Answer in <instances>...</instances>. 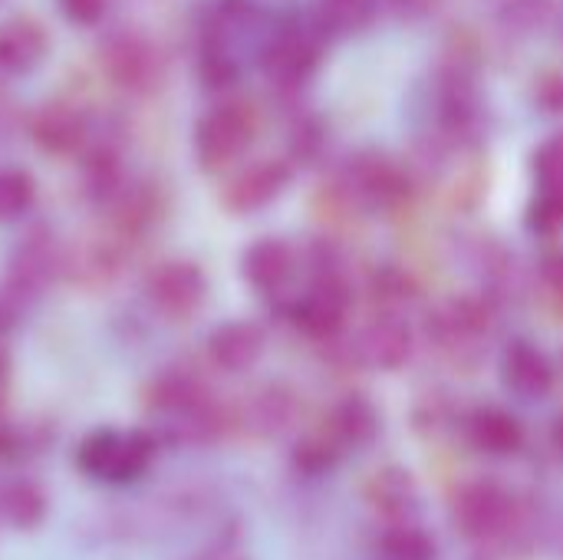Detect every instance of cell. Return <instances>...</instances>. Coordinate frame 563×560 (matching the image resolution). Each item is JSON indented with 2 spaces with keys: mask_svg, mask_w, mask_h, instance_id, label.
Listing matches in <instances>:
<instances>
[{
  "mask_svg": "<svg viewBox=\"0 0 563 560\" xmlns=\"http://www.w3.org/2000/svg\"><path fill=\"white\" fill-rule=\"evenodd\" d=\"M158 439L145 429L119 432V429H96L76 449V465L106 485H129L142 479L155 459Z\"/></svg>",
  "mask_w": 563,
  "mask_h": 560,
  "instance_id": "1",
  "label": "cell"
},
{
  "mask_svg": "<svg viewBox=\"0 0 563 560\" xmlns=\"http://www.w3.org/2000/svg\"><path fill=\"white\" fill-rule=\"evenodd\" d=\"M257 129V116L247 102H221L198 119L195 152L205 172H221L238 162Z\"/></svg>",
  "mask_w": 563,
  "mask_h": 560,
  "instance_id": "2",
  "label": "cell"
},
{
  "mask_svg": "<svg viewBox=\"0 0 563 560\" xmlns=\"http://www.w3.org/2000/svg\"><path fill=\"white\" fill-rule=\"evenodd\" d=\"M63 267V254H59V241L53 234V228L46 224H33L13 248L10 264H7V287L0 294V304L7 310H13L23 297H36Z\"/></svg>",
  "mask_w": 563,
  "mask_h": 560,
  "instance_id": "3",
  "label": "cell"
},
{
  "mask_svg": "<svg viewBox=\"0 0 563 560\" xmlns=\"http://www.w3.org/2000/svg\"><path fill=\"white\" fill-rule=\"evenodd\" d=\"M99 63L106 76L129 92H152L162 83V53L142 33H112L99 50Z\"/></svg>",
  "mask_w": 563,
  "mask_h": 560,
  "instance_id": "4",
  "label": "cell"
},
{
  "mask_svg": "<svg viewBox=\"0 0 563 560\" xmlns=\"http://www.w3.org/2000/svg\"><path fill=\"white\" fill-rule=\"evenodd\" d=\"M515 498L498 482H472L455 498V525L472 541H495L515 525Z\"/></svg>",
  "mask_w": 563,
  "mask_h": 560,
  "instance_id": "5",
  "label": "cell"
},
{
  "mask_svg": "<svg viewBox=\"0 0 563 560\" xmlns=\"http://www.w3.org/2000/svg\"><path fill=\"white\" fill-rule=\"evenodd\" d=\"M148 304L168 320H188L208 297V281L195 261H165L145 277Z\"/></svg>",
  "mask_w": 563,
  "mask_h": 560,
  "instance_id": "6",
  "label": "cell"
},
{
  "mask_svg": "<svg viewBox=\"0 0 563 560\" xmlns=\"http://www.w3.org/2000/svg\"><path fill=\"white\" fill-rule=\"evenodd\" d=\"M353 304V294H350V284L346 277L336 271V267H327L317 274L313 287L307 290V297L297 304V323L310 333V337H320V340H330L343 330L346 323V310Z\"/></svg>",
  "mask_w": 563,
  "mask_h": 560,
  "instance_id": "7",
  "label": "cell"
},
{
  "mask_svg": "<svg viewBox=\"0 0 563 560\" xmlns=\"http://www.w3.org/2000/svg\"><path fill=\"white\" fill-rule=\"evenodd\" d=\"M346 191L363 208H393L406 198V182L386 155L366 152L346 168Z\"/></svg>",
  "mask_w": 563,
  "mask_h": 560,
  "instance_id": "8",
  "label": "cell"
},
{
  "mask_svg": "<svg viewBox=\"0 0 563 560\" xmlns=\"http://www.w3.org/2000/svg\"><path fill=\"white\" fill-rule=\"evenodd\" d=\"M30 132H33V142L43 152L73 155L89 142V119H86V112L79 106L53 99V102H46V106H40L33 112Z\"/></svg>",
  "mask_w": 563,
  "mask_h": 560,
  "instance_id": "9",
  "label": "cell"
},
{
  "mask_svg": "<svg viewBox=\"0 0 563 560\" xmlns=\"http://www.w3.org/2000/svg\"><path fill=\"white\" fill-rule=\"evenodd\" d=\"M290 182V165L280 158H261L254 165H247L241 175H234V182L224 188V205L238 215L257 211L264 205H271Z\"/></svg>",
  "mask_w": 563,
  "mask_h": 560,
  "instance_id": "10",
  "label": "cell"
},
{
  "mask_svg": "<svg viewBox=\"0 0 563 560\" xmlns=\"http://www.w3.org/2000/svg\"><path fill=\"white\" fill-rule=\"evenodd\" d=\"M267 337L251 320H231L221 323L208 340V356L224 373H247L264 356Z\"/></svg>",
  "mask_w": 563,
  "mask_h": 560,
  "instance_id": "11",
  "label": "cell"
},
{
  "mask_svg": "<svg viewBox=\"0 0 563 560\" xmlns=\"http://www.w3.org/2000/svg\"><path fill=\"white\" fill-rule=\"evenodd\" d=\"M261 66L280 86L300 83L317 66V43L303 30H280L277 36L267 40L261 53Z\"/></svg>",
  "mask_w": 563,
  "mask_h": 560,
  "instance_id": "12",
  "label": "cell"
},
{
  "mask_svg": "<svg viewBox=\"0 0 563 560\" xmlns=\"http://www.w3.org/2000/svg\"><path fill=\"white\" fill-rule=\"evenodd\" d=\"M501 376H505V386L521 399H544L554 386L551 360L528 340H518L505 350Z\"/></svg>",
  "mask_w": 563,
  "mask_h": 560,
  "instance_id": "13",
  "label": "cell"
},
{
  "mask_svg": "<svg viewBox=\"0 0 563 560\" xmlns=\"http://www.w3.org/2000/svg\"><path fill=\"white\" fill-rule=\"evenodd\" d=\"M244 277L261 294H277L297 271L294 248L284 238H261L244 251Z\"/></svg>",
  "mask_w": 563,
  "mask_h": 560,
  "instance_id": "14",
  "label": "cell"
},
{
  "mask_svg": "<svg viewBox=\"0 0 563 560\" xmlns=\"http://www.w3.org/2000/svg\"><path fill=\"white\" fill-rule=\"evenodd\" d=\"M360 356L376 370H399L412 356V333L406 320L383 314L360 333Z\"/></svg>",
  "mask_w": 563,
  "mask_h": 560,
  "instance_id": "15",
  "label": "cell"
},
{
  "mask_svg": "<svg viewBox=\"0 0 563 560\" xmlns=\"http://www.w3.org/2000/svg\"><path fill=\"white\" fill-rule=\"evenodd\" d=\"M46 56V33L30 17L0 23V73H26Z\"/></svg>",
  "mask_w": 563,
  "mask_h": 560,
  "instance_id": "16",
  "label": "cell"
},
{
  "mask_svg": "<svg viewBox=\"0 0 563 560\" xmlns=\"http://www.w3.org/2000/svg\"><path fill=\"white\" fill-rule=\"evenodd\" d=\"M468 439L475 449H482L488 455H511L525 446V429L511 413H505L498 406H485V409L472 413Z\"/></svg>",
  "mask_w": 563,
  "mask_h": 560,
  "instance_id": "17",
  "label": "cell"
},
{
  "mask_svg": "<svg viewBox=\"0 0 563 560\" xmlns=\"http://www.w3.org/2000/svg\"><path fill=\"white\" fill-rule=\"evenodd\" d=\"M294 419H297V399L284 386H267L254 393L244 409V422L257 436H280L284 429H290Z\"/></svg>",
  "mask_w": 563,
  "mask_h": 560,
  "instance_id": "18",
  "label": "cell"
},
{
  "mask_svg": "<svg viewBox=\"0 0 563 560\" xmlns=\"http://www.w3.org/2000/svg\"><path fill=\"white\" fill-rule=\"evenodd\" d=\"M0 518L16 528V531H30L36 525H43L46 518V495L40 488V482L33 479H10L0 485Z\"/></svg>",
  "mask_w": 563,
  "mask_h": 560,
  "instance_id": "19",
  "label": "cell"
},
{
  "mask_svg": "<svg viewBox=\"0 0 563 560\" xmlns=\"http://www.w3.org/2000/svg\"><path fill=\"white\" fill-rule=\"evenodd\" d=\"M327 432L340 442V446H369L379 432V413L369 399L363 396H346L333 416Z\"/></svg>",
  "mask_w": 563,
  "mask_h": 560,
  "instance_id": "20",
  "label": "cell"
},
{
  "mask_svg": "<svg viewBox=\"0 0 563 560\" xmlns=\"http://www.w3.org/2000/svg\"><path fill=\"white\" fill-rule=\"evenodd\" d=\"M366 498H369V505H373L379 515H386V518H402V515H409L412 505H416V482H412L409 472L389 465V469L376 472V475L366 482Z\"/></svg>",
  "mask_w": 563,
  "mask_h": 560,
  "instance_id": "21",
  "label": "cell"
},
{
  "mask_svg": "<svg viewBox=\"0 0 563 560\" xmlns=\"http://www.w3.org/2000/svg\"><path fill=\"white\" fill-rule=\"evenodd\" d=\"M383 554L386 560H435V541L422 528L399 521L383 535Z\"/></svg>",
  "mask_w": 563,
  "mask_h": 560,
  "instance_id": "22",
  "label": "cell"
},
{
  "mask_svg": "<svg viewBox=\"0 0 563 560\" xmlns=\"http://www.w3.org/2000/svg\"><path fill=\"white\" fill-rule=\"evenodd\" d=\"M36 182L23 168H3L0 172V221H13L33 208Z\"/></svg>",
  "mask_w": 563,
  "mask_h": 560,
  "instance_id": "23",
  "label": "cell"
},
{
  "mask_svg": "<svg viewBox=\"0 0 563 560\" xmlns=\"http://www.w3.org/2000/svg\"><path fill=\"white\" fill-rule=\"evenodd\" d=\"M373 13H376L373 0H320V20L340 33H353V30L369 26Z\"/></svg>",
  "mask_w": 563,
  "mask_h": 560,
  "instance_id": "24",
  "label": "cell"
},
{
  "mask_svg": "<svg viewBox=\"0 0 563 560\" xmlns=\"http://www.w3.org/2000/svg\"><path fill=\"white\" fill-rule=\"evenodd\" d=\"M534 178L538 191H563V132L551 135L534 152Z\"/></svg>",
  "mask_w": 563,
  "mask_h": 560,
  "instance_id": "25",
  "label": "cell"
},
{
  "mask_svg": "<svg viewBox=\"0 0 563 560\" xmlns=\"http://www.w3.org/2000/svg\"><path fill=\"white\" fill-rule=\"evenodd\" d=\"M340 455V442L330 436V432H320V436H307L297 452H294V462L300 472H327Z\"/></svg>",
  "mask_w": 563,
  "mask_h": 560,
  "instance_id": "26",
  "label": "cell"
},
{
  "mask_svg": "<svg viewBox=\"0 0 563 560\" xmlns=\"http://www.w3.org/2000/svg\"><path fill=\"white\" fill-rule=\"evenodd\" d=\"M531 228L544 234L563 228V191H538L531 205Z\"/></svg>",
  "mask_w": 563,
  "mask_h": 560,
  "instance_id": "27",
  "label": "cell"
},
{
  "mask_svg": "<svg viewBox=\"0 0 563 560\" xmlns=\"http://www.w3.org/2000/svg\"><path fill=\"white\" fill-rule=\"evenodd\" d=\"M548 17H551V0H511L508 3V20L525 30L541 26Z\"/></svg>",
  "mask_w": 563,
  "mask_h": 560,
  "instance_id": "28",
  "label": "cell"
},
{
  "mask_svg": "<svg viewBox=\"0 0 563 560\" xmlns=\"http://www.w3.org/2000/svg\"><path fill=\"white\" fill-rule=\"evenodd\" d=\"M59 10L69 23L79 26H92L102 20V13L109 10V0H59Z\"/></svg>",
  "mask_w": 563,
  "mask_h": 560,
  "instance_id": "29",
  "label": "cell"
},
{
  "mask_svg": "<svg viewBox=\"0 0 563 560\" xmlns=\"http://www.w3.org/2000/svg\"><path fill=\"white\" fill-rule=\"evenodd\" d=\"M534 99L538 106H544L548 112H563V69H551L538 79L534 86Z\"/></svg>",
  "mask_w": 563,
  "mask_h": 560,
  "instance_id": "30",
  "label": "cell"
},
{
  "mask_svg": "<svg viewBox=\"0 0 563 560\" xmlns=\"http://www.w3.org/2000/svg\"><path fill=\"white\" fill-rule=\"evenodd\" d=\"M376 290H383V297L386 300H409L412 297V281L409 277H402V274H396V271H383L379 277H376Z\"/></svg>",
  "mask_w": 563,
  "mask_h": 560,
  "instance_id": "31",
  "label": "cell"
},
{
  "mask_svg": "<svg viewBox=\"0 0 563 560\" xmlns=\"http://www.w3.org/2000/svg\"><path fill=\"white\" fill-rule=\"evenodd\" d=\"M191 560H244V554H241V548H238L234 538H218L211 548H205L198 558Z\"/></svg>",
  "mask_w": 563,
  "mask_h": 560,
  "instance_id": "32",
  "label": "cell"
},
{
  "mask_svg": "<svg viewBox=\"0 0 563 560\" xmlns=\"http://www.w3.org/2000/svg\"><path fill=\"white\" fill-rule=\"evenodd\" d=\"M544 284L551 287V294L563 304V254H554L544 261Z\"/></svg>",
  "mask_w": 563,
  "mask_h": 560,
  "instance_id": "33",
  "label": "cell"
},
{
  "mask_svg": "<svg viewBox=\"0 0 563 560\" xmlns=\"http://www.w3.org/2000/svg\"><path fill=\"white\" fill-rule=\"evenodd\" d=\"M7 393H10V356H7V350L0 347V409H3V403H7Z\"/></svg>",
  "mask_w": 563,
  "mask_h": 560,
  "instance_id": "34",
  "label": "cell"
},
{
  "mask_svg": "<svg viewBox=\"0 0 563 560\" xmlns=\"http://www.w3.org/2000/svg\"><path fill=\"white\" fill-rule=\"evenodd\" d=\"M399 7H406V10H422L426 7V0H396Z\"/></svg>",
  "mask_w": 563,
  "mask_h": 560,
  "instance_id": "35",
  "label": "cell"
},
{
  "mask_svg": "<svg viewBox=\"0 0 563 560\" xmlns=\"http://www.w3.org/2000/svg\"><path fill=\"white\" fill-rule=\"evenodd\" d=\"M554 442H558V446L563 449V419L558 422V426H554Z\"/></svg>",
  "mask_w": 563,
  "mask_h": 560,
  "instance_id": "36",
  "label": "cell"
}]
</instances>
